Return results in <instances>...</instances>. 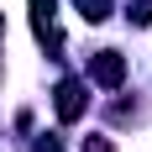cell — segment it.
Wrapping results in <instances>:
<instances>
[{
    "mask_svg": "<svg viewBox=\"0 0 152 152\" xmlns=\"http://www.w3.org/2000/svg\"><path fill=\"white\" fill-rule=\"evenodd\" d=\"M0 26H5V21H0Z\"/></svg>",
    "mask_w": 152,
    "mask_h": 152,
    "instance_id": "cell-7",
    "label": "cell"
},
{
    "mask_svg": "<svg viewBox=\"0 0 152 152\" xmlns=\"http://www.w3.org/2000/svg\"><path fill=\"white\" fill-rule=\"evenodd\" d=\"M84 105H89V94H84V84H79V79H63L58 89H53V110H58V121H79V115H84Z\"/></svg>",
    "mask_w": 152,
    "mask_h": 152,
    "instance_id": "cell-2",
    "label": "cell"
},
{
    "mask_svg": "<svg viewBox=\"0 0 152 152\" xmlns=\"http://www.w3.org/2000/svg\"><path fill=\"white\" fill-rule=\"evenodd\" d=\"M31 152H63V147H58V137H47V142H37Z\"/></svg>",
    "mask_w": 152,
    "mask_h": 152,
    "instance_id": "cell-6",
    "label": "cell"
},
{
    "mask_svg": "<svg viewBox=\"0 0 152 152\" xmlns=\"http://www.w3.org/2000/svg\"><path fill=\"white\" fill-rule=\"evenodd\" d=\"M53 5H58V0H31V31H37V42H47L53 47V53H58V26H53Z\"/></svg>",
    "mask_w": 152,
    "mask_h": 152,
    "instance_id": "cell-3",
    "label": "cell"
},
{
    "mask_svg": "<svg viewBox=\"0 0 152 152\" xmlns=\"http://www.w3.org/2000/svg\"><path fill=\"white\" fill-rule=\"evenodd\" d=\"M84 152H115V147H110L105 137H89V142H84Z\"/></svg>",
    "mask_w": 152,
    "mask_h": 152,
    "instance_id": "cell-5",
    "label": "cell"
},
{
    "mask_svg": "<svg viewBox=\"0 0 152 152\" xmlns=\"http://www.w3.org/2000/svg\"><path fill=\"white\" fill-rule=\"evenodd\" d=\"M89 84H100V89H121V84H126V58L110 53V47L94 53V58H89Z\"/></svg>",
    "mask_w": 152,
    "mask_h": 152,
    "instance_id": "cell-1",
    "label": "cell"
},
{
    "mask_svg": "<svg viewBox=\"0 0 152 152\" xmlns=\"http://www.w3.org/2000/svg\"><path fill=\"white\" fill-rule=\"evenodd\" d=\"M74 5H79L84 21H105V16H110V0H74Z\"/></svg>",
    "mask_w": 152,
    "mask_h": 152,
    "instance_id": "cell-4",
    "label": "cell"
}]
</instances>
